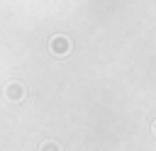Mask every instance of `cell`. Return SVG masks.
I'll use <instances>...</instances> for the list:
<instances>
[{
  "mask_svg": "<svg viewBox=\"0 0 156 151\" xmlns=\"http://www.w3.org/2000/svg\"><path fill=\"white\" fill-rule=\"evenodd\" d=\"M154 132H156V124H154Z\"/></svg>",
  "mask_w": 156,
  "mask_h": 151,
  "instance_id": "cell-1",
  "label": "cell"
}]
</instances>
